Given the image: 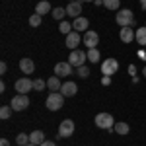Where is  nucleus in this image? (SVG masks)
Segmentation results:
<instances>
[{"mask_svg":"<svg viewBox=\"0 0 146 146\" xmlns=\"http://www.w3.org/2000/svg\"><path fill=\"white\" fill-rule=\"evenodd\" d=\"M12 111H14V109H12L10 105H2V109H0V119H2V121H6V119H10Z\"/></svg>","mask_w":146,"mask_h":146,"instance_id":"27","label":"nucleus"},{"mask_svg":"<svg viewBox=\"0 0 146 146\" xmlns=\"http://www.w3.org/2000/svg\"><path fill=\"white\" fill-rule=\"evenodd\" d=\"M140 6H142V8L146 10V0H140Z\"/></svg>","mask_w":146,"mask_h":146,"instance_id":"37","label":"nucleus"},{"mask_svg":"<svg viewBox=\"0 0 146 146\" xmlns=\"http://www.w3.org/2000/svg\"><path fill=\"white\" fill-rule=\"evenodd\" d=\"M43 22V16H39V14H33V16H29V25L31 27H39Z\"/></svg>","mask_w":146,"mask_h":146,"instance_id":"28","label":"nucleus"},{"mask_svg":"<svg viewBox=\"0 0 146 146\" xmlns=\"http://www.w3.org/2000/svg\"><path fill=\"white\" fill-rule=\"evenodd\" d=\"M41 146H56V144H55V142H51V140H45Z\"/></svg>","mask_w":146,"mask_h":146,"instance_id":"34","label":"nucleus"},{"mask_svg":"<svg viewBox=\"0 0 146 146\" xmlns=\"http://www.w3.org/2000/svg\"><path fill=\"white\" fill-rule=\"evenodd\" d=\"M100 58H101V55H100V51H98V47L96 49H88V60H90L92 64L100 62Z\"/></svg>","mask_w":146,"mask_h":146,"instance_id":"23","label":"nucleus"},{"mask_svg":"<svg viewBox=\"0 0 146 146\" xmlns=\"http://www.w3.org/2000/svg\"><path fill=\"white\" fill-rule=\"evenodd\" d=\"M74 135V121L72 119H64L58 125V138H68Z\"/></svg>","mask_w":146,"mask_h":146,"instance_id":"8","label":"nucleus"},{"mask_svg":"<svg viewBox=\"0 0 146 146\" xmlns=\"http://www.w3.org/2000/svg\"><path fill=\"white\" fill-rule=\"evenodd\" d=\"M20 70H22L23 74L29 76V74H33V70H35V62L31 58H27V56L25 58H20Z\"/></svg>","mask_w":146,"mask_h":146,"instance_id":"16","label":"nucleus"},{"mask_svg":"<svg viewBox=\"0 0 146 146\" xmlns=\"http://www.w3.org/2000/svg\"><path fill=\"white\" fill-rule=\"evenodd\" d=\"M103 6L111 12H119L121 10V2L119 0H103Z\"/></svg>","mask_w":146,"mask_h":146,"instance_id":"22","label":"nucleus"},{"mask_svg":"<svg viewBox=\"0 0 146 146\" xmlns=\"http://www.w3.org/2000/svg\"><path fill=\"white\" fill-rule=\"evenodd\" d=\"M119 70V60L117 58H105L101 62V74L103 76H113Z\"/></svg>","mask_w":146,"mask_h":146,"instance_id":"6","label":"nucleus"},{"mask_svg":"<svg viewBox=\"0 0 146 146\" xmlns=\"http://www.w3.org/2000/svg\"><path fill=\"white\" fill-rule=\"evenodd\" d=\"M76 70H78V76H80V78H88V76H90V70H88L86 64H84V66H80V68H76Z\"/></svg>","mask_w":146,"mask_h":146,"instance_id":"30","label":"nucleus"},{"mask_svg":"<svg viewBox=\"0 0 146 146\" xmlns=\"http://www.w3.org/2000/svg\"><path fill=\"white\" fill-rule=\"evenodd\" d=\"M88 25H90V22H88V18H84V16L72 20V27H74V31H78V33H82V31L86 33V31H88Z\"/></svg>","mask_w":146,"mask_h":146,"instance_id":"11","label":"nucleus"},{"mask_svg":"<svg viewBox=\"0 0 146 146\" xmlns=\"http://www.w3.org/2000/svg\"><path fill=\"white\" fill-rule=\"evenodd\" d=\"M82 2H94V0H82Z\"/></svg>","mask_w":146,"mask_h":146,"instance_id":"40","label":"nucleus"},{"mask_svg":"<svg viewBox=\"0 0 146 146\" xmlns=\"http://www.w3.org/2000/svg\"><path fill=\"white\" fill-rule=\"evenodd\" d=\"M76 92H78V86H76L74 82H62L60 94H62L64 98H74V96H76Z\"/></svg>","mask_w":146,"mask_h":146,"instance_id":"12","label":"nucleus"},{"mask_svg":"<svg viewBox=\"0 0 146 146\" xmlns=\"http://www.w3.org/2000/svg\"><path fill=\"white\" fill-rule=\"evenodd\" d=\"M45 88H47V80H43V78L33 80V90L35 92H43Z\"/></svg>","mask_w":146,"mask_h":146,"instance_id":"26","label":"nucleus"},{"mask_svg":"<svg viewBox=\"0 0 146 146\" xmlns=\"http://www.w3.org/2000/svg\"><path fill=\"white\" fill-rule=\"evenodd\" d=\"M51 16L55 18L56 22H58V20L62 22V18L66 16V8H60V6H56V8H53V12H51Z\"/></svg>","mask_w":146,"mask_h":146,"instance_id":"24","label":"nucleus"},{"mask_svg":"<svg viewBox=\"0 0 146 146\" xmlns=\"http://www.w3.org/2000/svg\"><path fill=\"white\" fill-rule=\"evenodd\" d=\"M58 31H60V33H64V35H68L70 31H74V27H72V23H70V22H64V20H62L60 25H58Z\"/></svg>","mask_w":146,"mask_h":146,"instance_id":"25","label":"nucleus"},{"mask_svg":"<svg viewBox=\"0 0 146 146\" xmlns=\"http://www.w3.org/2000/svg\"><path fill=\"white\" fill-rule=\"evenodd\" d=\"M6 70H8V64L2 62V64H0V74H6Z\"/></svg>","mask_w":146,"mask_h":146,"instance_id":"32","label":"nucleus"},{"mask_svg":"<svg viewBox=\"0 0 146 146\" xmlns=\"http://www.w3.org/2000/svg\"><path fill=\"white\" fill-rule=\"evenodd\" d=\"M80 14H82V2H70L66 6V16H70L72 20L80 18Z\"/></svg>","mask_w":146,"mask_h":146,"instance_id":"14","label":"nucleus"},{"mask_svg":"<svg viewBox=\"0 0 146 146\" xmlns=\"http://www.w3.org/2000/svg\"><path fill=\"white\" fill-rule=\"evenodd\" d=\"M94 123L98 129H105V131H111L113 127H115V119H113L111 113H98L96 115V119H94Z\"/></svg>","mask_w":146,"mask_h":146,"instance_id":"3","label":"nucleus"},{"mask_svg":"<svg viewBox=\"0 0 146 146\" xmlns=\"http://www.w3.org/2000/svg\"><path fill=\"white\" fill-rule=\"evenodd\" d=\"M115 22L119 23L121 27H135L136 25L135 14H133V10H129V8H123V10L117 12L115 14Z\"/></svg>","mask_w":146,"mask_h":146,"instance_id":"1","label":"nucleus"},{"mask_svg":"<svg viewBox=\"0 0 146 146\" xmlns=\"http://www.w3.org/2000/svg\"><path fill=\"white\" fill-rule=\"evenodd\" d=\"M10 107L14 111H25V109L29 107V98H27L25 94H18L16 98H12Z\"/></svg>","mask_w":146,"mask_h":146,"instance_id":"5","label":"nucleus"},{"mask_svg":"<svg viewBox=\"0 0 146 146\" xmlns=\"http://www.w3.org/2000/svg\"><path fill=\"white\" fill-rule=\"evenodd\" d=\"M144 25H146V23H144Z\"/></svg>","mask_w":146,"mask_h":146,"instance_id":"42","label":"nucleus"},{"mask_svg":"<svg viewBox=\"0 0 146 146\" xmlns=\"http://www.w3.org/2000/svg\"><path fill=\"white\" fill-rule=\"evenodd\" d=\"M16 142L20 146H25V144H29V135H25V133H20V135L16 136Z\"/></svg>","mask_w":146,"mask_h":146,"instance_id":"29","label":"nucleus"},{"mask_svg":"<svg viewBox=\"0 0 146 146\" xmlns=\"http://www.w3.org/2000/svg\"><path fill=\"white\" fill-rule=\"evenodd\" d=\"M82 41H84V45L88 47V49H96L98 43H100V35L96 33V31H86Z\"/></svg>","mask_w":146,"mask_h":146,"instance_id":"10","label":"nucleus"},{"mask_svg":"<svg viewBox=\"0 0 146 146\" xmlns=\"http://www.w3.org/2000/svg\"><path fill=\"white\" fill-rule=\"evenodd\" d=\"M45 105H47L49 111H58V109H62V105H64V96H62L60 92H51V94L47 96Z\"/></svg>","mask_w":146,"mask_h":146,"instance_id":"2","label":"nucleus"},{"mask_svg":"<svg viewBox=\"0 0 146 146\" xmlns=\"http://www.w3.org/2000/svg\"><path fill=\"white\" fill-rule=\"evenodd\" d=\"M142 74H144V78H146V66H144V68H142Z\"/></svg>","mask_w":146,"mask_h":146,"instance_id":"38","label":"nucleus"},{"mask_svg":"<svg viewBox=\"0 0 146 146\" xmlns=\"http://www.w3.org/2000/svg\"><path fill=\"white\" fill-rule=\"evenodd\" d=\"M29 142L35 144V146H41L45 142V133H43V131H33V133L29 135Z\"/></svg>","mask_w":146,"mask_h":146,"instance_id":"17","label":"nucleus"},{"mask_svg":"<svg viewBox=\"0 0 146 146\" xmlns=\"http://www.w3.org/2000/svg\"><path fill=\"white\" fill-rule=\"evenodd\" d=\"M0 146H10V142H8L6 138H2V140H0Z\"/></svg>","mask_w":146,"mask_h":146,"instance_id":"35","label":"nucleus"},{"mask_svg":"<svg viewBox=\"0 0 146 146\" xmlns=\"http://www.w3.org/2000/svg\"><path fill=\"white\" fill-rule=\"evenodd\" d=\"M135 39H136V43H138V45L146 47V25H144V27H138V29H136Z\"/></svg>","mask_w":146,"mask_h":146,"instance_id":"21","label":"nucleus"},{"mask_svg":"<svg viewBox=\"0 0 146 146\" xmlns=\"http://www.w3.org/2000/svg\"><path fill=\"white\" fill-rule=\"evenodd\" d=\"M113 131H115V133H117V135H129V131H131V127H129V125L127 123H123V121H117V123H115V127H113Z\"/></svg>","mask_w":146,"mask_h":146,"instance_id":"20","label":"nucleus"},{"mask_svg":"<svg viewBox=\"0 0 146 146\" xmlns=\"http://www.w3.org/2000/svg\"><path fill=\"white\" fill-rule=\"evenodd\" d=\"M72 64L70 62H56L55 64V76H58V78H66V76H70L72 74Z\"/></svg>","mask_w":146,"mask_h":146,"instance_id":"9","label":"nucleus"},{"mask_svg":"<svg viewBox=\"0 0 146 146\" xmlns=\"http://www.w3.org/2000/svg\"><path fill=\"white\" fill-rule=\"evenodd\" d=\"M49 12H53V8H51V4H49L47 0H43V2H37V6H35V14L45 16V14H49Z\"/></svg>","mask_w":146,"mask_h":146,"instance_id":"18","label":"nucleus"},{"mask_svg":"<svg viewBox=\"0 0 146 146\" xmlns=\"http://www.w3.org/2000/svg\"><path fill=\"white\" fill-rule=\"evenodd\" d=\"M129 74H133V76L136 74V68H135V64H129Z\"/></svg>","mask_w":146,"mask_h":146,"instance_id":"33","label":"nucleus"},{"mask_svg":"<svg viewBox=\"0 0 146 146\" xmlns=\"http://www.w3.org/2000/svg\"><path fill=\"white\" fill-rule=\"evenodd\" d=\"M101 84H103V86H109V84H111V76H103V78H101Z\"/></svg>","mask_w":146,"mask_h":146,"instance_id":"31","label":"nucleus"},{"mask_svg":"<svg viewBox=\"0 0 146 146\" xmlns=\"http://www.w3.org/2000/svg\"><path fill=\"white\" fill-rule=\"evenodd\" d=\"M86 60H88V53H84V51H80V49L70 51V55H68V62H70L74 68L84 66V62H86Z\"/></svg>","mask_w":146,"mask_h":146,"instance_id":"4","label":"nucleus"},{"mask_svg":"<svg viewBox=\"0 0 146 146\" xmlns=\"http://www.w3.org/2000/svg\"><path fill=\"white\" fill-rule=\"evenodd\" d=\"M25 146H35V144H31V142H29V144H25Z\"/></svg>","mask_w":146,"mask_h":146,"instance_id":"41","label":"nucleus"},{"mask_svg":"<svg viewBox=\"0 0 146 146\" xmlns=\"http://www.w3.org/2000/svg\"><path fill=\"white\" fill-rule=\"evenodd\" d=\"M94 4L96 6H103V0H94Z\"/></svg>","mask_w":146,"mask_h":146,"instance_id":"36","label":"nucleus"},{"mask_svg":"<svg viewBox=\"0 0 146 146\" xmlns=\"http://www.w3.org/2000/svg\"><path fill=\"white\" fill-rule=\"evenodd\" d=\"M135 35H136V31L133 29V27H121L119 39H121L123 43H133V41H135Z\"/></svg>","mask_w":146,"mask_h":146,"instance_id":"13","label":"nucleus"},{"mask_svg":"<svg viewBox=\"0 0 146 146\" xmlns=\"http://www.w3.org/2000/svg\"><path fill=\"white\" fill-rule=\"evenodd\" d=\"M80 41H82V37H80L78 31H70V33L66 35V47L70 51H74V49L80 45Z\"/></svg>","mask_w":146,"mask_h":146,"instance_id":"15","label":"nucleus"},{"mask_svg":"<svg viewBox=\"0 0 146 146\" xmlns=\"http://www.w3.org/2000/svg\"><path fill=\"white\" fill-rule=\"evenodd\" d=\"M47 88L51 92H60V88H62V82L58 80V76H51V78L47 80Z\"/></svg>","mask_w":146,"mask_h":146,"instance_id":"19","label":"nucleus"},{"mask_svg":"<svg viewBox=\"0 0 146 146\" xmlns=\"http://www.w3.org/2000/svg\"><path fill=\"white\" fill-rule=\"evenodd\" d=\"M16 92L18 94H29V92L33 90V80H29V76H23V78H20V80H16Z\"/></svg>","mask_w":146,"mask_h":146,"instance_id":"7","label":"nucleus"},{"mask_svg":"<svg viewBox=\"0 0 146 146\" xmlns=\"http://www.w3.org/2000/svg\"><path fill=\"white\" fill-rule=\"evenodd\" d=\"M70 2H82V0H70Z\"/></svg>","mask_w":146,"mask_h":146,"instance_id":"39","label":"nucleus"}]
</instances>
